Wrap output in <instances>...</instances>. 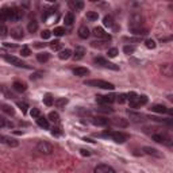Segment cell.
<instances>
[{
	"mask_svg": "<svg viewBox=\"0 0 173 173\" xmlns=\"http://www.w3.org/2000/svg\"><path fill=\"white\" fill-rule=\"evenodd\" d=\"M81 156H86V157H88V156H91V151H89V150H85V149H81Z\"/></svg>",
	"mask_w": 173,
	"mask_h": 173,
	"instance_id": "obj_52",
	"label": "cell"
},
{
	"mask_svg": "<svg viewBox=\"0 0 173 173\" xmlns=\"http://www.w3.org/2000/svg\"><path fill=\"white\" fill-rule=\"evenodd\" d=\"M0 91H2V85H0Z\"/></svg>",
	"mask_w": 173,
	"mask_h": 173,
	"instance_id": "obj_57",
	"label": "cell"
},
{
	"mask_svg": "<svg viewBox=\"0 0 173 173\" xmlns=\"http://www.w3.org/2000/svg\"><path fill=\"white\" fill-rule=\"evenodd\" d=\"M96 102L102 105H108L112 104L115 102V95H97L96 96Z\"/></svg>",
	"mask_w": 173,
	"mask_h": 173,
	"instance_id": "obj_9",
	"label": "cell"
},
{
	"mask_svg": "<svg viewBox=\"0 0 173 173\" xmlns=\"http://www.w3.org/2000/svg\"><path fill=\"white\" fill-rule=\"evenodd\" d=\"M12 86H14V89H15L16 92H24L27 89L26 84L22 83V81H15V83L12 84Z\"/></svg>",
	"mask_w": 173,
	"mask_h": 173,
	"instance_id": "obj_24",
	"label": "cell"
},
{
	"mask_svg": "<svg viewBox=\"0 0 173 173\" xmlns=\"http://www.w3.org/2000/svg\"><path fill=\"white\" fill-rule=\"evenodd\" d=\"M145 45H146V47L147 49H156V42H154L153 39H146L145 41Z\"/></svg>",
	"mask_w": 173,
	"mask_h": 173,
	"instance_id": "obj_45",
	"label": "cell"
},
{
	"mask_svg": "<svg viewBox=\"0 0 173 173\" xmlns=\"http://www.w3.org/2000/svg\"><path fill=\"white\" fill-rule=\"evenodd\" d=\"M37 124L39 127H42V129H49V120L46 118H43V116L37 118Z\"/></svg>",
	"mask_w": 173,
	"mask_h": 173,
	"instance_id": "obj_26",
	"label": "cell"
},
{
	"mask_svg": "<svg viewBox=\"0 0 173 173\" xmlns=\"http://www.w3.org/2000/svg\"><path fill=\"white\" fill-rule=\"evenodd\" d=\"M49 58H50V56H49V53H39L37 56V59L39 62H46L49 61Z\"/></svg>",
	"mask_w": 173,
	"mask_h": 173,
	"instance_id": "obj_34",
	"label": "cell"
},
{
	"mask_svg": "<svg viewBox=\"0 0 173 173\" xmlns=\"http://www.w3.org/2000/svg\"><path fill=\"white\" fill-rule=\"evenodd\" d=\"M51 35V31H49V30H43L42 32H41V37L43 38V39H49Z\"/></svg>",
	"mask_w": 173,
	"mask_h": 173,
	"instance_id": "obj_48",
	"label": "cell"
},
{
	"mask_svg": "<svg viewBox=\"0 0 173 173\" xmlns=\"http://www.w3.org/2000/svg\"><path fill=\"white\" fill-rule=\"evenodd\" d=\"M8 14H10V8L4 7L0 10V24H4V22L8 20Z\"/></svg>",
	"mask_w": 173,
	"mask_h": 173,
	"instance_id": "obj_18",
	"label": "cell"
},
{
	"mask_svg": "<svg viewBox=\"0 0 173 173\" xmlns=\"http://www.w3.org/2000/svg\"><path fill=\"white\" fill-rule=\"evenodd\" d=\"M49 119H50L51 122H54V123H57V122L59 120V115H58V112H50L49 114Z\"/></svg>",
	"mask_w": 173,
	"mask_h": 173,
	"instance_id": "obj_39",
	"label": "cell"
},
{
	"mask_svg": "<svg viewBox=\"0 0 173 173\" xmlns=\"http://www.w3.org/2000/svg\"><path fill=\"white\" fill-rule=\"evenodd\" d=\"M0 142L7 145V146H11V147H16V146L19 145L18 141L11 138V137H7V135H0Z\"/></svg>",
	"mask_w": 173,
	"mask_h": 173,
	"instance_id": "obj_13",
	"label": "cell"
},
{
	"mask_svg": "<svg viewBox=\"0 0 173 173\" xmlns=\"http://www.w3.org/2000/svg\"><path fill=\"white\" fill-rule=\"evenodd\" d=\"M73 74L78 76V77H84V76H88L89 74V70L86 69V68L78 66V68H74V69H73Z\"/></svg>",
	"mask_w": 173,
	"mask_h": 173,
	"instance_id": "obj_17",
	"label": "cell"
},
{
	"mask_svg": "<svg viewBox=\"0 0 173 173\" xmlns=\"http://www.w3.org/2000/svg\"><path fill=\"white\" fill-rule=\"evenodd\" d=\"M37 150L42 154H51L54 150V147L51 143L46 142V141H39V142L37 143Z\"/></svg>",
	"mask_w": 173,
	"mask_h": 173,
	"instance_id": "obj_7",
	"label": "cell"
},
{
	"mask_svg": "<svg viewBox=\"0 0 173 173\" xmlns=\"http://www.w3.org/2000/svg\"><path fill=\"white\" fill-rule=\"evenodd\" d=\"M69 5L73 7V8H78V10H81V8L84 7V3L83 2H70Z\"/></svg>",
	"mask_w": 173,
	"mask_h": 173,
	"instance_id": "obj_43",
	"label": "cell"
},
{
	"mask_svg": "<svg viewBox=\"0 0 173 173\" xmlns=\"http://www.w3.org/2000/svg\"><path fill=\"white\" fill-rule=\"evenodd\" d=\"M78 37L81 39H86L89 37V29L86 26H80L78 27Z\"/></svg>",
	"mask_w": 173,
	"mask_h": 173,
	"instance_id": "obj_19",
	"label": "cell"
},
{
	"mask_svg": "<svg viewBox=\"0 0 173 173\" xmlns=\"http://www.w3.org/2000/svg\"><path fill=\"white\" fill-rule=\"evenodd\" d=\"M123 51H124V54H132L135 51V47L131 46V45H126L123 47Z\"/></svg>",
	"mask_w": 173,
	"mask_h": 173,
	"instance_id": "obj_40",
	"label": "cell"
},
{
	"mask_svg": "<svg viewBox=\"0 0 173 173\" xmlns=\"http://www.w3.org/2000/svg\"><path fill=\"white\" fill-rule=\"evenodd\" d=\"M151 138H153V141H156V142H158V143H164V145H166V146H172V139H170L169 137H166L165 134H153Z\"/></svg>",
	"mask_w": 173,
	"mask_h": 173,
	"instance_id": "obj_10",
	"label": "cell"
},
{
	"mask_svg": "<svg viewBox=\"0 0 173 173\" xmlns=\"http://www.w3.org/2000/svg\"><path fill=\"white\" fill-rule=\"evenodd\" d=\"M0 107H2V111H4V112L8 114V115H14V114H15V111L12 110V107H10V105H7V104H0Z\"/></svg>",
	"mask_w": 173,
	"mask_h": 173,
	"instance_id": "obj_35",
	"label": "cell"
},
{
	"mask_svg": "<svg viewBox=\"0 0 173 173\" xmlns=\"http://www.w3.org/2000/svg\"><path fill=\"white\" fill-rule=\"evenodd\" d=\"M103 24H104L105 27H112L114 29V26H115V23H114V18L111 15H105L104 16V19H103Z\"/></svg>",
	"mask_w": 173,
	"mask_h": 173,
	"instance_id": "obj_25",
	"label": "cell"
},
{
	"mask_svg": "<svg viewBox=\"0 0 173 173\" xmlns=\"http://www.w3.org/2000/svg\"><path fill=\"white\" fill-rule=\"evenodd\" d=\"M127 114H129V116H130V119H131L132 122H142L143 120V116L141 115V114H138V112H134V111H127Z\"/></svg>",
	"mask_w": 173,
	"mask_h": 173,
	"instance_id": "obj_22",
	"label": "cell"
},
{
	"mask_svg": "<svg viewBox=\"0 0 173 173\" xmlns=\"http://www.w3.org/2000/svg\"><path fill=\"white\" fill-rule=\"evenodd\" d=\"M41 77V73H35L34 76H31V78H39Z\"/></svg>",
	"mask_w": 173,
	"mask_h": 173,
	"instance_id": "obj_56",
	"label": "cell"
},
{
	"mask_svg": "<svg viewBox=\"0 0 173 173\" xmlns=\"http://www.w3.org/2000/svg\"><path fill=\"white\" fill-rule=\"evenodd\" d=\"M42 18H43V20H46L47 23H51V22L58 19V14L54 12V10H46V12L42 15Z\"/></svg>",
	"mask_w": 173,
	"mask_h": 173,
	"instance_id": "obj_11",
	"label": "cell"
},
{
	"mask_svg": "<svg viewBox=\"0 0 173 173\" xmlns=\"http://www.w3.org/2000/svg\"><path fill=\"white\" fill-rule=\"evenodd\" d=\"M11 37L15 38V39H22L23 38V30L20 27H15V29L11 30Z\"/></svg>",
	"mask_w": 173,
	"mask_h": 173,
	"instance_id": "obj_20",
	"label": "cell"
},
{
	"mask_svg": "<svg viewBox=\"0 0 173 173\" xmlns=\"http://www.w3.org/2000/svg\"><path fill=\"white\" fill-rule=\"evenodd\" d=\"M127 100L130 102V107L131 108H139L141 105H145L147 103V97L145 95L142 96H138L135 92H130L127 93Z\"/></svg>",
	"mask_w": 173,
	"mask_h": 173,
	"instance_id": "obj_2",
	"label": "cell"
},
{
	"mask_svg": "<svg viewBox=\"0 0 173 173\" xmlns=\"http://www.w3.org/2000/svg\"><path fill=\"white\" fill-rule=\"evenodd\" d=\"M45 45L46 43H41V42H35V47H45Z\"/></svg>",
	"mask_w": 173,
	"mask_h": 173,
	"instance_id": "obj_53",
	"label": "cell"
},
{
	"mask_svg": "<svg viewBox=\"0 0 173 173\" xmlns=\"http://www.w3.org/2000/svg\"><path fill=\"white\" fill-rule=\"evenodd\" d=\"M4 46L5 47H16L15 43H4Z\"/></svg>",
	"mask_w": 173,
	"mask_h": 173,
	"instance_id": "obj_54",
	"label": "cell"
},
{
	"mask_svg": "<svg viewBox=\"0 0 173 173\" xmlns=\"http://www.w3.org/2000/svg\"><path fill=\"white\" fill-rule=\"evenodd\" d=\"M61 42H59V41H54V42H51L50 43V47L53 49V50H59V49H61Z\"/></svg>",
	"mask_w": 173,
	"mask_h": 173,
	"instance_id": "obj_47",
	"label": "cell"
},
{
	"mask_svg": "<svg viewBox=\"0 0 173 173\" xmlns=\"http://www.w3.org/2000/svg\"><path fill=\"white\" fill-rule=\"evenodd\" d=\"M23 10L20 8H10V14H8V20L11 22H18L23 18Z\"/></svg>",
	"mask_w": 173,
	"mask_h": 173,
	"instance_id": "obj_8",
	"label": "cell"
},
{
	"mask_svg": "<svg viewBox=\"0 0 173 173\" xmlns=\"http://www.w3.org/2000/svg\"><path fill=\"white\" fill-rule=\"evenodd\" d=\"M27 30H29V32H35L38 30V22L37 20H31L29 22V24H27Z\"/></svg>",
	"mask_w": 173,
	"mask_h": 173,
	"instance_id": "obj_31",
	"label": "cell"
},
{
	"mask_svg": "<svg viewBox=\"0 0 173 173\" xmlns=\"http://www.w3.org/2000/svg\"><path fill=\"white\" fill-rule=\"evenodd\" d=\"M145 19L141 14H132L130 16V23H129V29L132 34L135 35H146L147 34V29L143 27Z\"/></svg>",
	"mask_w": 173,
	"mask_h": 173,
	"instance_id": "obj_1",
	"label": "cell"
},
{
	"mask_svg": "<svg viewBox=\"0 0 173 173\" xmlns=\"http://www.w3.org/2000/svg\"><path fill=\"white\" fill-rule=\"evenodd\" d=\"M59 59H68L72 57V50H69V49H65V50H61L58 54Z\"/></svg>",
	"mask_w": 173,
	"mask_h": 173,
	"instance_id": "obj_27",
	"label": "cell"
},
{
	"mask_svg": "<svg viewBox=\"0 0 173 173\" xmlns=\"http://www.w3.org/2000/svg\"><path fill=\"white\" fill-rule=\"evenodd\" d=\"M30 114H31L32 118H39V116H41V112H39V110H38V108H32Z\"/></svg>",
	"mask_w": 173,
	"mask_h": 173,
	"instance_id": "obj_49",
	"label": "cell"
},
{
	"mask_svg": "<svg viewBox=\"0 0 173 173\" xmlns=\"http://www.w3.org/2000/svg\"><path fill=\"white\" fill-rule=\"evenodd\" d=\"M102 135L105 138H108V137L112 138L116 143H124L127 139H129V135L122 132V131H105V132H103Z\"/></svg>",
	"mask_w": 173,
	"mask_h": 173,
	"instance_id": "obj_3",
	"label": "cell"
},
{
	"mask_svg": "<svg viewBox=\"0 0 173 173\" xmlns=\"http://www.w3.org/2000/svg\"><path fill=\"white\" fill-rule=\"evenodd\" d=\"M16 105L20 108L23 114H27V108H29V104H27L26 102H18V103H16Z\"/></svg>",
	"mask_w": 173,
	"mask_h": 173,
	"instance_id": "obj_38",
	"label": "cell"
},
{
	"mask_svg": "<svg viewBox=\"0 0 173 173\" xmlns=\"http://www.w3.org/2000/svg\"><path fill=\"white\" fill-rule=\"evenodd\" d=\"M84 56H85V47H83V46H76L73 58H74L76 61H78V59H81Z\"/></svg>",
	"mask_w": 173,
	"mask_h": 173,
	"instance_id": "obj_15",
	"label": "cell"
},
{
	"mask_svg": "<svg viewBox=\"0 0 173 173\" xmlns=\"http://www.w3.org/2000/svg\"><path fill=\"white\" fill-rule=\"evenodd\" d=\"M150 119H153V120H157V122H164V120H162V119L156 118V116H151ZM165 123H168V124H172V120H168V122H165Z\"/></svg>",
	"mask_w": 173,
	"mask_h": 173,
	"instance_id": "obj_51",
	"label": "cell"
},
{
	"mask_svg": "<svg viewBox=\"0 0 173 173\" xmlns=\"http://www.w3.org/2000/svg\"><path fill=\"white\" fill-rule=\"evenodd\" d=\"M66 104H68V99H65V97H59V99H57L54 102V105L57 108H64Z\"/></svg>",
	"mask_w": 173,
	"mask_h": 173,
	"instance_id": "obj_30",
	"label": "cell"
},
{
	"mask_svg": "<svg viewBox=\"0 0 173 173\" xmlns=\"http://www.w3.org/2000/svg\"><path fill=\"white\" fill-rule=\"evenodd\" d=\"M93 35H95V37H97V38H102V39H104L105 42L111 41V35L108 34V32H105L102 27H96V29L93 30Z\"/></svg>",
	"mask_w": 173,
	"mask_h": 173,
	"instance_id": "obj_12",
	"label": "cell"
},
{
	"mask_svg": "<svg viewBox=\"0 0 173 173\" xmlns=\"http://www.w3.org/2000/svg\"><path fill=\"white\" fill-rule=\"evenodd\" d=\"M43 103H45L47 107H50V105L54 104V97L51 96V93H46L45 96H43Z\"/></svg>",
	"mask_w": 173,
	"mask_h": 173,
	"instance_id": "obj_29",
	"label": "cell"
},
{
	"mask_svg": "<svg viewBox=\"0 0 173 173\" xmlns=\"http://www.w3.org/2000/svg\"><path fill=\"white\" fill-rule=\"evenodd\" d=\"M97 18H99V14H97L96 11H89V12H86V19H89V20H97Z\"/></svg>",
	"mask_w": 173,
	"mask_h": 173,
	"instance_id": "obj_36",
	"label": "cell"
},
{
	"mask_svg": "<svg viewBox=\"0 0 173 173\" xmlns=\"http://www.w3.org/2000/svg\"><path fill=\"white\" fill-rule=\"evenodd\" d=\"M8 35V29L4 26V24H0V37L5 38Z\"/></svg>",
	"mask_w": 173,
	"mask_h": 173,
	"instance_id": "obj_41",
	"label": "cell"
},
{
	"mask_svg": "<svg viewBox=\"0 0 173 173\" xmlns=\"http://www.w3.org/2000/svg\"><path fill=\"white\" fill-rule=\"evenodd\" d=\"M3 126H5V120L3 118H0V127H3Z\"/></svg>",
	"mask_w": 173,
	"mask_h": 173,
	"instance_id": "obj_55",
	"label": "cell"
},
{
	"mask_svg": "<svg viewBox=\"0 0 173 173\" xmlns=\"http://www.w3.org/2000/svg\"><path fill=\"white\" fill-rule=\"evenodd\" d=\"M150 110L153 111V112H158V114H166L168 112V108L162 104H154Z\"/></svg>",
	"mask_w": 173,
	"mask_h": 173,
	"instance_id": "obj_23",
	"label": "cell"
},
{
	"mask_svg": "<svg viewBox=\"0 0 173 173\" xmlns=\"http://www.w3.org/2000/svg\"><path fill=\"white\" fill-rule=\"evenodd\" d=\"M20 54L23 57H29L30 54H31V50H30V47H27V46H23V47L20 49Z\"/></svg>",
	"mask_w": 173,
	"mask_h": 173,
	"instance_id": "obj_44",
	"label": "cell"
},
{
	"mask_svg": "<svg viewBox=\"0 0 173 173\" xmlns=\"http://www.w3.org/2000/svg\"><path fill=\"white\" fill-rule=\"evenodd\" d=\"M92 123L95 126H105L108 123V119L104 116H95V118H92Z\"/></svg>",
	"mask_w": 173,
	"mask_h": 173,
	"instance_id": "obj_16",
	"label": "cell"
},
{
	"mask_svg": "<svg viewBox=\"0 0 173 173\" xmlns=\"http://www.w3.org/2000/svg\"><path fill=\"white\" fill-rule=\"evenodd\" d=\"M3 58H4L7 62H10L11 65H14V66L24 68V69H30V65H29V64H26L24 61H22L20 58H18V57H15V56H10V54H5V56H3Z\"/></svg>",
	"mask_w": 173,
	"mask_h": 173,
	"instance_id": "obj_5",
	"label": "cell"
},
{
	"mask_svg": "<svg viewBox=\"0 0 173 173\" xmlns=\"http://www.w3.org/2000/svg\"><path fill=\"white\" fill-rule=\"evenodd\" d=\"M115 102H118L119 104H123L124 102H127V95L120 93V95H118V96H115Z\"/></svg>",
	"mask_w": 173,
	"mask_h": 173,
	"instance_id": "obj_37",
	"label": "cell"
},
{
	"mask_svg": "<svg viewBox=\"0 0 173 173\" xmlns=\"http://www.w3.org/2000/svg\"><path fill=\"white\" fill-rule=\"evenodd\" d=\"M84 84L88 86H95V88H103V89H114V84L108 83L104 80H85Z\"/></svg>",
	"mask_w": 173,
	"mask_h": 173,
	"instance_id": "obj_4",
	"label": "cell"
},
{
	"mask_svg": "<svg viewBox=\"0 0 173 173\" xmlns=\"http://www.w3.org/2000/svg\"><path fill=\"white\" fill-rule=\"evenodd\" d=\"M112 123L115 124V126H122V127H126V126H127V122H126V120H123L122 118H119V120H118V119L112 120Z\"/></svg>",
	"mask_w": 173,
	"mask_h": 173,
	"instance_id": "obj_42",
	"label": "cell"
},
{
	"mask_svg": "<svg viewBox=\"0 0 173 173\" xmlns=\"http://www.w3.org/2000/svg\"><path fill=\"white\" fill-rule=\"evenodd\" d=\"M53 32L56 37H62V35H65L66 30H65V27H56V29L53 30Z\"/></svg>",
	"mask_w": 173,
	"mask_h": 173,
	"instance_id": "obj_33",
	"label": "cell"
},
{
	"mask_svg": "<svg viewBox=\"0 0 173 173\" xmlns=\"http://www.w3.org/2000/svg\"><path fill=\"white\" fill-rule=\"evenodd\" d=\"M93 172L95 173H115V170H114V168L110 166V165L100 164V165H97V166L95 168Z\"/></svg>",
	"mask_w": 173,
	"mask_h": 173,
	"instance_id": "obj_14",
	"label": "cell"
},
{
	"mask_svg": "<svg viewBox=\"0 0 173 173\" xmlns=\"http://www.w3.org/2000/svg\"><path fill=\"white\" fill-rule=\"evenodd\" d=\"M95 64H97L99 66H103V68H108V69H112V70H119V66L112 62H110L108 59H105L104 57H96L93 59Z\"/></svg>",
	"mask_w": 173,
	"mask_h": 173,
	"instance_id": "obj_6",
	"label": "cell"
},
{
	"mask_svg": "<svg viewBox=\"0 0 173 173\" xmlns=\"http://www.w3.org/2000/svg\"><path fill=\"white\" fill-rule=\"evenodd\" d=\"M143 150H145L146 154H151V156H156V157H159L161 154L158 153V150L154 147H143Z\"/></svg>",
	"mask_w": 173,
	"mask_h": 173,
	"instance_id": "obj_32",
	"label": "cell"
},
{
	"mask_svg": "<svg viewBox=\"0 0 173 173\" xmlns=\"http://www.w3.org/2000/svg\"><path fill=\"white\" fill-rule=\"evenodd\" d=\"M64 22H65L66 26H72L73 22H74V15H73L72 12H68L66 15L64 16Z\"/></svg>",
	"mask_w": 173,
	"mask_h": 173,
	"instance_id": "obj_28",
	"label": "cell"
},
{
	"mask_svg": "<svg viewBox=\"0 0 173 173\" xmlns=\"http://www.w3.org/2000/svg\"><path fill=\"white\" fill-rule=\"evenodd\" d=\"M107 54H108V57H110V58H114V57H116V56H118V49H115V47H112V49H108Z\"/></svg>",
	"mask_w": 173,
	"mask_h": 173,
	"instance_id": "obj_46",
	"label": "cell"
},
{
	"mask_svg": "<svg viewBox=\"0 0 173 173\" xmlns=\"http://www.w3.org/2000/svg\"><path fill=\"white\" fill-rule=\"evenodd\" d=\"M51 134H53V135H57V137H58V135H61L62 132H61V130H59L58 127H53V130H51Z\"/></svg>",
	"mask_w": 173,
	"mask_h": 173,
	"instance_id": "obj_50",
	"label": "cell"
},
{
	"mask_svg": "<svg viewBox=\"0 0 173 173\" xmlns=\"http://www.w3.org/2000/svg\"><path fill=\"white\" fill-rule=\"evenodd\" d=\"M161 72L164 73L166 77H172V74H173L172 65H170V64H164V65L161 66Z\"/></svg>",
	"mask_w": 173,
	"mask_h": 173,
	"instance_id": "obj_21",
	"label": "cell"
}]
</instances>
